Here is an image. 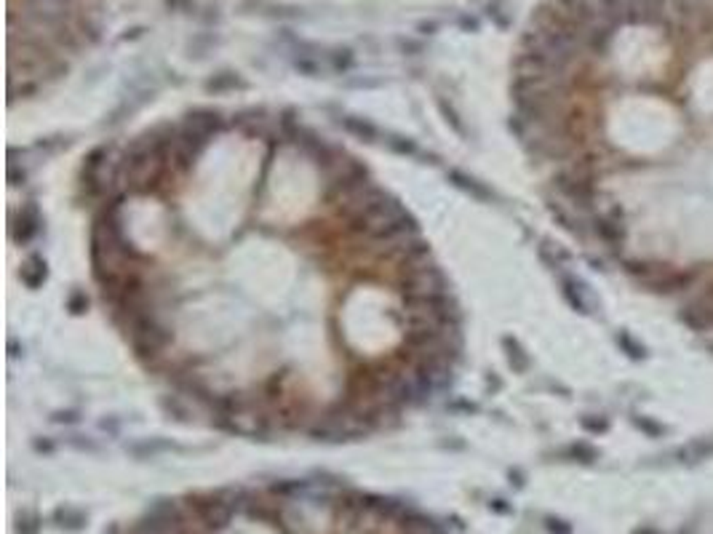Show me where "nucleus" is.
<instances>
[{
    "instance_id": "nucleus-1",
    "label": "nucleus",
    "mask_w": 713,
    "mask_h": 534,
    "mask_svg": "<svg viewBox=\"0 0 713 534\" xmlns=\"http://www.w3.org/2000/svg\"><path fill=\"white\" fill-rule=\"evenodd\" d=\"M235 505H238L235 500H222V494H217V497H208V500H198L195 511H198V518L208 532H222L233 521Z\"/></svg>"
},
{
    "instance_id": "nucleus-2",
    "label": "nucleus",
    "mask_w": 713,
    "mask_h": 534,
    "mask_svg": "<svg viewBox=\"0 0 713 534\" xmlns=\"http://www.w3.org/2000/svg\"><path fill=\"white\" fill-rule=\"evenodd\" d=\"M668 0H628V24L636 27H663Z\"/></svg>"
},
{
    "instance_id": "nucleus-3",
    "label": "nucleus",
    "mask_w": 713,
    "mask_h": 534,
    "mask_svg": "<svg viewBox=\"0 0 713 534\" xmlns=\"http://www.w3.org/2000/svg\"><path fill=\"white\" fill-rule=\"evenodd\" d=\"M21 278H24V284L27 286H41L43 281H46V262L38 259V257H32L27 265L21 267Z\"/></svg>"
},
{
    "instance_id": "nucleus-4",
    "label": "nucleus",
    "mask_w": 713,
    "mask_h": 534,
    "mask_svg": "<svg viewBox=\"0 0 713 534\" xmlns=\"http://www.w3.org/2000/svg\"><path fill=\"white\" fill-rule=\"evenodd\" d=\"M564 297L572 302V308L577 310V313H588V305H585V299H583V288L577 281H572V278H564Z\"/></svg>"
},
{
    "instance_id": "nucleus-5",
    "label": "nucleus",
    "mask_w": 713,
    "mask_h": 534,
    "mask_svg": "<svg viewBox=\"0 0 713 534\" xmlns=\"http://www.w3.org/2000/svg\"><path fill=\"white\" fill-rule=\"evenodd\" d=\"M57 521H59V526H64V529H81L83 524H86V515L81 513V511H72V508H59L57 511Z\"/></svg>"
},
{
    "instance_id": "nucleus-6",
    "label": "nucleus",
    "mask_w": 713,
    "mask_h": 534,
    "mask_svg": "<svg viewBox=\"0 0 713 534\" xmlns=\"http://www.w3.org/2000/svg\"><path fill=\"white\" fill-rule=\"evenodd\" d=\"M505 345H508L510 366H516V369H524V366H527V355H524V350L518 348L516 342H510V339H505Z\"/></svg>"
},
{
    "instance_id": "nucleus-7",
    "label": "nucleus",
    "mask_w": 713,
    "mask_h": 534,
    "mask_svg": "<svg viewBox=\"0 0 713 534\" xmlns=\"http://www.w3.org/2000/svg\"><path fill=\"white\" fill-rule=\"evenodd\" d=\"M17 532L19 534H38V518H35V515H32V518L19 515V521H17Z\"/></svg>"
},
{
    "instance_id": "nucleus-8",
    "label": "nucleus",
    "mask_w": 713,
    "mask_h": 534,
    "mask_svg": "<svg viewBox=\"0 0 713 534\" xmlns=\"http://www.w3.org/2000/svg\"><path fill=\"white\" fill-rule=\"evenodd\" d=\"M545 529H548L550 534H572V526L567 521H561V518H548V521H545Z\"/></svg>"
},
{
    "instance_id": "nucleus-9",
    "label": "nucleus",
    "mask_w": 713,
    "mask_h": 534,
    "mask_svg": "<svg viewBox=\"0 0 713 534\" xmlns=\"http://www.w3.org/2000/svg\"><path fill=\"white\" fill-rule=\"evenodd\" d=\"M633 534H660V532H654V529H649V526H641V529H636Z\"/></svg>"
}]
</instances>
